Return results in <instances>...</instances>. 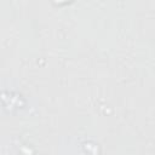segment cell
I'll return each mask as SVG.
<instances>
[{"label": "cell", "instance_id": "6da1fadb", "mask_svg": "<svg viewBox=\"0 0 155 155\" xmlns=\"http://www.w3.org/2000/svg\"><path fill=\"white\" fill-rule=\"evenodd\" d=\"M56 2H58V4H61V2H67V1H69V0H54Z\"/></svg>", "mask_w": 155, "mask_h": 155}]
</instances>
